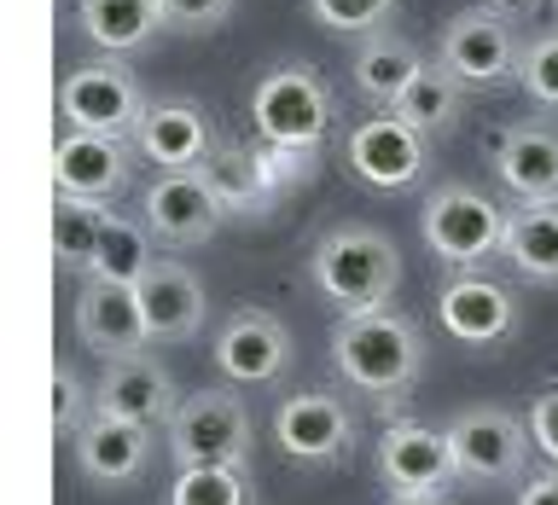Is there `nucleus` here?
<instances>
[{
  "label": "nucleus",
  "mask_w": 558,
  "mask_h": 505,
  "mask_svg": "<svg viewBox=\"0 0 558 505\" xmlns=\"http://www.w3.org/2000/svg\"><path fill=\"white\" fill-rule=\"evenodd\" d=\"M331 360H338V372L355 383L361 395L396 401V395L413 390L418 366H425V337H418L413 320H401L390 308L349 313V320L331 331Z\"/></svg>",
  "instance_id": "f257e3e1"
},
{
  "label": "nucleus",
  "mask_w": 558,
  "mask_h": 505,
  "mask_svg": "<svg viewBox=\"0 0 558 505\" xmlns=\"http://www.w3.org/2000/svg\"><path fill=\"white\" fill-rule=\"evenodd\" d=\"M308 279L343 320L349 313H373L401 285V250L378 226H331L308 256Z\"/></svg>",
  "instance_id": "f03ea898"
},
{
  "label": "nucleus",
  "mask_w": 558,
  "mask_h": 505,
  "mask_svg": "<svg viewBox=\"0 0 558 505\" xmlns=\"http://www.w3.org/2000/svg\"><path fill=\"white\" fill-rule=\"evenodd\" d=\"M418 233H425L430 256L448 268H483V261L506 256V233H512V209H500L477 186H436L425 209H418Z\"/></svg>",
  "instance_id": "7ed1b4c3"
},
{
  "label": "nucleus",
  "mask_w": 558,
  "mask_h": 505,
  "mask_svg": "<svg viewBox=\"0 0 558 505\" xmlns=\"http://www.w3.org/2000/svg\"><path fill=\"white\" fill-rule=\"evenodd\" d=\"M251 122L268 146L286 151H314L331 128V87L308 64H279L256 82L251 94Z\"/></svg>",
  "instance_id": "20e7f679"
},
{
  "label": "nucleus",
  "mask_w": 558,
  "mask_h": 505,
  "mask_svg": "<svg viewBox=\"0 0 558 505\" xmlns=\"http://www.w3.org/2000/svg\"><path fill=\"white\" fill-rule=\"evenodd\" d=\"M169 453L174 470H198V465H251V412L239 395L227 390H198L186 395L169 418Z\"/></svg>",
  "instance_id": "39448f33"
},
{
  "label": "nucleus",
  "mask_w": 558,
  "mask_h": 505,
  "mask_svg": "<svg viewBox=\"0 0 558 505\" xmlns=\"http://www.w3.org/2000/svg\"><path fill=\"white\" fill-rule=\"evenodd\" d=\"M151 104L140 94V82L129 76L122 59H94V64H76L64 70L59 82V116L82 134H111V139H134L140 116Z\"/></svg>",
  "instance_id": "423d86ee"
},
{
  "label": "nucleus",
  "mask_w": 558,
  "mask_h": 505,
  "mask_svg": "<svg viewBox=\"0 0 558 505\" xmlns=\"http://www.w3.org/2000/svg\"><path fill=\"white\" fill-rule=\"evenodd\" d=\"M448 447H453V465H460L465 482H518L530 470V447L535 435L518 412L506 407H465L448 418Z\"/></svg>",
  "instance_id": "0eeeda50"
},
{
  "label": "nucleus",
  "mask_w": 558,
  "mask_h": 505,
  "mask_svg": "<svg viewBox=\"0 0 558 505\" xmlns=\"http://www.w3.org/2000/svg\"><path fill=\"white\" fill-rule=\"evenodd\" d=\"M442 70H453L465 87H495V82H512L518 64H523V41H518V24L506 7H465L442 24Z\"/></svg>",
  "instance_id": "6e6552de"
},
{
  "label": "nucleus",
  "mask_w": 558,
  "mask_h": 505,
  "mask_svg": "<svg viewBox=\"0 0 558 505\" xmlns=\"http://www.w3.org/2000/svg\"><path fill=\"white\" fill-rule=\"evenodd\" d=\"M140 221L163 244H174V250H192V244L216 238V226L227 221V204H221L216 181H209V169H174L146 186Z\"/></svg>",
  "instance_id": "1a4fd4ad"
},
{
  "label": "nucleus",
  "mask_w": 558,
  "mask_h": 505,
  "mask_svg": "<svg viewBox=\"0 0 558 505\" xmlns=\"http://www.w3.org/2000/svg\"><path fill=\"white\" fill-rule=\"evenodd\" d=\"M274 442L296 465H338L355 453V412L338 395H320V390L286 395L274 412Z\"/></svg>",
  "instance_id": "9d476101"
},
{
  "label": "nucleus",
  "mask_w": 558,
  "mask_h": 505,
  "mask_svg": "<svg viewBox=\"0 0 558 505\" xmlns=\"http://www.w3.org/2000/svg\"><path fill=\"white\" fill-rule=\"evenodd\" d=\"M216 366L239 390H262V383L286 378L291 366V331L268 308H233L227 325L216 331Z\"/></svg>",
  "instance_id": "9b49d317"
},
{
  "label": "nucleus",
  "mask_w": 558,
  "mask_h": 505,
  "mask_svg": "<svg viewBox=\"0 0 558 505\" xmlns=\"http://www.w3.org/2000/svg\"><path fill=\"white\" fill-rule=\"evenodd\" d=\"M70 325H76V337L94 348L99 360L146 355V343H151L146 308H140L134 285H111V279H82L76 303H70Z\"/></svg>",
  "instance_id": "f8f14e48"
},
{
  "label": "nucleus",
  "mask_w": 558,
  "mask_h": 505,
  "mask_svg": "<svg viewBox=\"0 0 558 505\" xmlns=\"http://www.w3.org/2000/svg\"><path fill=\"white\" fill-rule=\"evenodd\" d=\"M378 477L396 494H442V488H453L460 465H453L448 430H430L418 418H390L378 435Z\"/></svg>",
  "instance_id": "ddd939ff"
},
{
  "label": "nucleus",
  "mask_w": 558,
  "mask_h": 505,
  "mask_svg": "<svg viewBox=\"0 0 558 505\" xmlns=\"http://www.w3.org/2000/svg\"><path fill=\"white\" fill-rule=\"evenodd\" d=\"M349 174L366 186H378V192H401V186H413L418 174H425V134L408 128L396 111H384V116H366L355 134H349Z\"/></svg>",
  "instance_id": "4468645a"
},
{
  "label": "nucleus",
  "mask_w": 558,
  "mask_h": 505,
  "mask_svg": "<svg viewBox=\"0 0 558 505\" xmlns=\"http://www.w3.org/2000/svg\"><path fill=\"white\" fill-rule=\"evenodd\" d=\"M436 320H442V331L453 343L495 348L518 331V296L506 285H495V279H483V273H460L453 285H442V296H436Z\"/></svg>",
  "instance_id": "2eb2a0df"
},
{
  "label": "nucleus",
  "mask_w": 558,
  "mask_h": 505,
  "mask_svg": "<svg viewBox=\"0 0 558 505\" xmlns=\"http://www.w3.org/2000/svg\"><path fill=\"white\" fill-rule=\"evenodd\" d=\"M129 186V146L111 134H82L70 128L52 146V192L82 204H111Z\"/></svg>",
  "instance_id": "dca6fc26"
},
{
  "label": "nucleus",
  "mask_w": 558,
  "mask_h": 505,
  "mask_svg": "<svg viewBox=\"0 0 558 505\" xmlns=\"http://www.w3.org/2000/svg\"><path fill=\"white\" fill-rule=\"evenodd\" d=\"M181 390H174V378L157 366L151 355H129V360H111L105 366V378L94 383V412L105 418H129V424H169L174 407H181Z\"/></svg>",
  "instance_id": "f3484780"
},
{
  "label": "nucleus",
  "mask_w": 558,
  "mask_h": 505,
  "mask_svg": "<svg viewBox=\"0 0 558 505\" xmlns=\"http://www.w3.org/2000/svg\"><path fill=\"white\" fill-rule=\"evenodd\" d=\"M129 146L140 151V163L174 174V169H209L216 134H209V116L198 111V104L163 99V104H151V111L140 116V128H134Z\"/></svg>",
  "instance_id": "a211bd4d"
},
{
  "label": "nucleus",
  "mask_w": 558,
  "mask_h": 505,
  "mask_svg": "<svg viewBox=\"0 0 558 505\" xmlns=\"http://www.w3.org/2000/svg\"><path fill=\"white\" fill-rule=\"evenodd\" d=\"M140 296V308H146V331H151V343H186V337H198V325H204V285H198V273L186 268V261H174V256H157L146 279L134 285Z\"/></svg>",
  "instance_id": "6ab92c4d"
},
{
  "label": "nucleus",
  "mask_w": 558,
  "mask_h": 505,
  "mask_svg": "<svg viewBox=\"0 0 558 505\" xmlns=\"http://www.w3.org/2000/svg\"><path fill=\"white\" fill-rule=\"evenodd\" d=\"M495 181L518 204H558V128L518 122L495 134Z\"/></svg>",
  "instance_id": "aec40b11"
},
{
  "label": "nucleus",
  "mask_w": 558,
  "mask_h": 505,
  "mask_svg": "<svg viewBox=\"0 0 558 505\" xmlns=\"http://www.w3.org/2000/svg\"><path fill=\"white\" fill-rule=\"evenodd\" d=\"M70 442H76L82 477L99 482V488L134 482L140 470H146V459H151V430L146 424H129V418H105V412L87 418Z\"/></svg>",
  "instance_id": "412c9836"
},
{
  "label": "nucleus",
  "mask_w": 558,
  "mask_h": 505,
  "mask_svg": "<svg viewBox=\"0 0 558 505\" xmlns=\"http://www.w3.org/2000/svg\"><path fill=\"white\" fill-rule=\"evenodd\" d=\"M418 70H425L418 47L408 35H390V29L366 35L361 52H355V87H361V99L378 104V111H396V99L418 82Z\"/></svg>",
  "instance_id": "4be33fe9"
},
{
  "label": "nucleus",
  "mask_w": 558,
  "mask_h": 505,
  "mask_svg": "<svg viewBox=\"0 0 558 505\" xmlns=\"http://www.w3.org/2000/svg\"><path fill=\"white\" fill-rule=\"evenodd\" d=\"M76 24L94 47L122 59V52H140L163 29V7L157 0H76Z\"/></svg>",
  "instance_id": "5701e85b"
},
{
  "label": "nucleus",
  "mask_w": 558,
  "mask_h": 505,
  "mask_svg": "<svg viewBox=\"0 0 558 505\" xmlns=\"http://www.w3.org/2000/svg\"><path fill=\"white\" fill-rule=\"evenodd\" d=\"M506 261L530 285H558V204H518L512 209Z\"/></svg>",
  "instance_id": "b1692460"
},
{
  "label": "nucleus",
  "mask_w": 558,
  "mask_h": 505,
  "mask_svg": "<svg viewBox=\"0 0 558 505\" xmlns=\"http://www.w3.org/2000/svg\"><path fill=\"white\" fill-rule=\"evenodd\" d=\"M105 221H111L105 204H82V198L52 204V261H59V273H82V279L94 273L99 244H105Z\"/></svg>",
  "instance_id": "393cba45"
},
{
  "label": "nucleus",
  "mask_w": 558,
  "mask_h": 505,
  "mask_svg": "<svg viewBox=\"0 0 558 505\" xmlns=\"http://www.w3.org/2000/svg\"><path fill=\"white\" fill-rule=\"evenodd\" d=\"M151 226L146 221H134V215H111L105 221V244H99V261H94V273L87 279H111V285H140L151 268Z\"/></svg>",
  "instance_id": "a878e982"
},
{
  "label": "nucleus",
  "mask_w": 558,
  "mask_h": 505,
  "mask_svg": "<svg viewBox=\"0 0 558 505\" xmlns=\"http://www.w3.org/2000/svg\"><path fill=\"white\" fill-rule=\"evenodd\" d=\"M460 94H465V82L453 76V70L425 64L418 82L396 99V116L408 122V128H418V134H436V128H448V122L460 116Z\"/></svg>",
  "instance_id": "bb28decb"
},
{
  "label": "nucleus",
  "mask_w": 558,
  "mask_h": 505,
  "mask_svg": "<svg viewBox=\"0 0 558 505\" xmlns=\"http://www.w3.org/2000/svg\"><path fill=\"white\" fill-rule=\"evenodd\" d=\"M169 505H251V477H244V465L181 470L169 488Z\"/></svg>",
  "instance_id": "cd10ccee"
},
{
  "label": "nucleus",
  "mask_w": 558,
  "mask_h": 505,
  "mask_svg": "<svg viewBox=\"0 0 558 505\" xmlns=\"http://www.w3.org/2000/svg\"><path fill=\"white\" fill-rule=\"evenodd\" d=\"M308 12L320 17V24L331 35H378L384 24H390V12H396V0H308Z\"/></svg>",
  "instance_id": "c85d7f7f"
},
{
  "label": "nucleus",
  "mask_w": 558,
  "mask_h": 505,
  "mask_svg": "<svg viewBox=\"0 0 558 505\" xmlns=\"http://www.w3.org/2000/svg\"><path fill=\"white\" fill-rule=\"evenodd\" d=\"M518 82H523V94H530L535 104H547V111H558V29L535 35V41L523 47Z\"/></svg>",
  "instance_id": "c756f323"
},
{
  "label": "nucleus",
  "mask_w": 558,
  "mask_h": 505,
  "mask_svg": "<svg viewBox=\"0 0 558 505\" xmlns=\"http://www.w3.org/2000/svg\"><path fill=\"white\" fill-rule=\"evenodd\" d=\"M87 407H94V395L82 390L76 366H64V360H59V366H52V430H59V435H76L87 418H94Z\"/></svg>",
  "instance_id": "7c9ffc66"
},
{
  "label": "nucleus",
  "mask_w": 558,
  "mask_h": 505,
  "mask_svg": "<svg viewBox=\"0 0 558 505\" xmlns=\"http://www.w3.org/2000/svg\"><path fill=\"white\" fill-rule=\"evenodd\" d=\"M244 163H251L256 186H262V198H268V192L291 186V181H303V169H308V151H286V146H268V139H262L256 151H244Z\"/></svg>",
  "instance_id": "2f4dec72"
},
{
  "label": "nucleus",
  "mask_w": 558,
  "mask_h": 505,
  "mask_svg": "<svg viewBox=\"0 0 558 505\" xmlns=\"http://www.w3.org/2000/svg\"><path fill=\"white\" fill-rule=\"evenodd\" d=\"M163 7V29H181V35H209L227 24L233 0H157Z\"/></svg>",
  "instance_id": "473e14b6"
},
{
  "label": "nucleus",
  "mask_w": 558,
  "mask_h": 505,
  "mask_svg": "<svg viewBox=\"0 0 558 505\" xmlns=\"http://www.w3.org/2000/svg\"><path fill=\"white\" fill-rule=\"evenodd\" d=\"M530 435H535V447L547 453V465H558V383L547 395H535V407H530Z\"/></svg>",
  "instance_id": "72a5a7b5"
},
{
  "label": "nucleus",
  "mask_w": 558,
  "mask_h": 505,
  "mask_svg": "<svg viewBox=\"0 0 558 505\" xmlns=\"http://www.w3.org/2000/svg\"><path fill=\"white\" fill-rule=\"evenodd\" d=\"M518 505H558V465L535 470V477H523V488H518Z\"/></svg>",
  "instance_id": "f704fd0d"
},
{
  "label": "nucleus",
  "mask_w": 558,
  "mask_h": 505,
  "mask_svg": "<svg viewBox=\"0 0 558 505\" xmlns=\"http://www.w3.org/2000/svg\"><path fill=\"white\" fill-rule=\"evenodd\" d=\"M390 505H448L442 494H396Z\"/></svg>",
  "instance_id": "c9c22d12"
},
{
  "label": "nucleus",
  "mask_w": 558,
  "mask_h": 505,
  "mask_svg": "<svg viewBox=\"0 0 558 505\" xmlns=\"http://www.w3.org/2000/svg\"><path fill=\"white\" fill-rule=\"evenodd\" d=\"M500 7H541V0H500Z\"/></svg>",
  "instance_id": "e433bc0d"
}]
</instances>
